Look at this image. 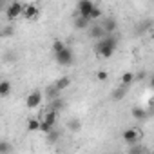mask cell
I'll list each match as a JSON object with an SVG mask.
<instances>
[{
    "mask_svg": "<svg viewBox=\"0 0 154 154\" xmlns=\"http://www.w3.org/2000/svg\"><path fill=\"white\" fill-rule=\"evenodd\" d=\"M27 129L29 131H40V120L38 118H31L27 122Z\"/></svg>",
    "mask_w": 154,
    "mask_h": 154,
    "instance_id": "obj_19",
    "label": "cell"
},
{
    "mask_svg": "<svg viewBox=\"0 0 154 154\" xmlns=\"http://www.w3.org/2000/svg\"><path fill=\"white\" fill-rule=\"evenodd\" d=\"M40 122H42V123H45V125H49V127H54V123H56V111L49 109V111L44 114V118H42Z\"/></svg>",
    "mask_w": 154,
    "mask_h": 154,
    "instance_id": "obj_9",
    "label": "cell"
},
{
    "mask_svg": "<svg viewBox=\"0 0 154 154\" xmlns=\"http://www.w3.org/2000/svg\"><path fill=\"white\" fill-rule=\"evenodd\" d=\"M87 18H89V20H100V18H102V9H100L98 6H93V9L89 11Z\"/></svg>",
    "mask_w": 154,
    "mask_h": 154,
    "instance_id": "obj_15",
    "label": "cell"
},
{
    "mask_svg": "<svg viewBox=\"0 0 154 154\" xmlns=\"http://www.w3.org/2000/svg\"><path fill=\"white\" fill-rule=\"evenodd\" d=\"M11 91H13V85H11V82H9V80H0V98L9 96V94H11Z\"/></svg>",
    "mask_w": 154,
    "mask_h": 154,
    "instance_id": "obj_10",
    "label": "cell"
},
{
    "mask_svg": "<svg viewBox=\"0 0 154 154\" xmlns=\"http://www.w3.org/2000/svg\"><path fill=\"white\" fill-rule=\"evenodd\" d=\"M65 47V44L62 42V40H54L53 42V53H58V51H62Z\"/></svg>",
    "mask_w": 154,
    "mask_h": 154,
    "instance_id": "obj_22",
    "label": "cell"
},
{
    "mask_svg": "<svg viewBox=\"0 0 154 154\" xmlns=\"http://www.w3.org/2000/svg\"><path fill=\"white\" fill-rule=\"evenodd\" d=\"M26 20H33V18H38L40 17V11L35 4H22V15Z\"/></svg>",
    "mask_w": 154,
    "mask_h": 154,
    "instance_id": "obj_2",
    "label": "cell"
},
{
    "mask_svg": "<svg viewBox=\"0 0 154 154\" xmlns=\"http://www.w3.org/2000/svg\"><path fill=\"white\" fill-rule=\"evenodd\" d=\"M134 78H136L134 72H123V74H122V85H123V87L131 85V84L134 82Z\"/></svg>",
    "mask_w": 154,
    "mask_h": 154,
    "instance_id": "obj_14",
    "label": "cell"
},
{
    "mask_svg": "<svg viewBox=\"0 0 154 154\" xmlns=\"http://www.w3.org/2000/svg\"><path fill=\"white\" fill-rule=\"evenodd\" d=\"M102 27H103L105 35H114V33H116L118 24H116V20H114V18H105V20L102 22Z\"/></svg>",
    "mask_w": 154,
    "mask_h": 154,
    "instance_id": "obj_8",
    "label": "cell"
},
{
    "mask_svg": "<svg viewBox=\"0 0 154 154\" xmlns=\"http://www.w3.org/2000/svg\"><path fill=\"white\" fill-rule=\"evenodd\" d=\"M4 8V0H0V9H2Z\"/></svg>",
    "mask_w": 154,
    "mask_h": 154,
    "instance_id": "obj_25",
    "label": "cell"
},
{
    "mask_svg": "<svg viewBox=\"0 0 154 154\" xmlns=\"http://www.w3.org/2000/svg\"><path fill=\"white\" fill-rule=\"evenodd\" d=\"M122 138H123L127 143H136V141H140V138H141V131H138L136 127H129V129H125V131L122 132Z\"/></svg>",
    "mask_w": 154,
    "mask_h": 154,
    "instance_id": "obj_4",
    "label": "cell"
},
{
    "mask_svg": "<svg viewBox=\"0 0 154 154\" xmlns=\"http://www.w3.org/2000/svg\"><path fill=\"white\" fill-rule=\"evenodd\" d=\"M71 85V78L69 76H62V78H58L56 82H54V89L56 91H63V89H67Z\"/></svg>",
    "mask_w": 154,
    "mask_h": 154,
    "instance_id": "obj_12",
    "label": "cell"
},
{
    "mask_svg": "<svg viewBox=\"0 0 154 154\" xmlns=\"http://www.w3.org/2000/svg\"><path fill=\"white\" fill-rule=\"evenodd\" d=\"M13 150V145L9 143V141H0V154H6V152H11Z\"/></svg>",
    "mask_w": 154,
    "mask_h": 154,
    "instance_id": "obj_20",
    "label": "cell"
},
{
    "mask_svg": "<svg viewBox=\"0 0 154 154\" xmlns=\"http://www.w3.org/2000/svg\"><path fill=\"white\" fill-rule=\"evenodd\" d=\"M51 109H53V111H56V112H58V111H62V109H63V100H62V98H58V96H53V105H51Z\"/></svg>",
    "mask_w": 154,
    "mask_h": 154,
    "instance_id": "obj_16",
    "label": "cell"
},
{
    "mask_svg": "<svg viewBox=\"0 0 154 154\" xmlns=\"http://www.w3.org/2000/svg\"><path fill=\"white\" fill-rule=\"evenodd\" d=\"M132 116L141 122V120L147 118V111H143V109H140V107H134V109H132Z\"/></svg>",
    "mask_w": 154,
    "mask_h": 154,
    "instance_id": "obj_17",
    "label": "cell"
},
{
    "mask_svg": "<svg viewBox=\"0 0 154 154\" xmlns=\"http://www.w3.org/2000/svg\"><path fill=\"white\" fill-rule=\"evenodd\" d=\"M20 15H22V4L15 0V2H11V4L8 6V9H6V17H8L9 20H17Z\"/></svg>",
    "mask_w": 154,
    "mask_h": 154,
    "instance_id": "obj_5",
    "label": "cell"
},
{
    "mask_svg": "<svg viewBox=\"0 0 154 154\" xmlns=\"http://www.w3.org/2000/svg\"><path fill=\"white\" fill-rule=\"evenodd\" d=\"M89 33H91L93 38H102V36H105V31H103L102 24H93V26L89 27Z\"/></svg>",
    "mask_w": 154,
    "mask_h": 154,
    "instance_id": "obj_11",
    "label": "cell"
},
{
    "mask_svg": "<svg viewBox=\"0 0 154 154\" xmlns=\"http://www.w3.org/2000/svg\"><path fill=\"white\" fill-rule=\"evenodd\" d=\"M4 35H13V29H11V27H6V29L2 31V36H4Z\"/></svg>",
    "mask_w": 154,
    "mask_h": 154,
    "instance_id": "obj_24",
    "label": "cell"
},
{
    "mask_svg": "<svg viewBox=\"0 0 154 154\" xmlns=\"http://www.w3.org/2000/svg\"><path fill=\"white\" fill-rule=\"evenodd\" d=\"M96 80L98 82H107L109 80V72L107 71H98L96 72Z\"/></svg>",
    "mask_w": 154,
    "mask_h": 154,
    "instance_id": "obj_21",
    "label": "cell"
},
{
    "mask_svg": "<svg viewBox=\"0 0 154 154\" xmlns=\"http://www.w3.org/2000/svg\"><path fill=\"white\" fill-rule=\"evenodd\" d=\"M123 91H125V87H123V85H122L120 89H116V91H114V100H120V98H122V94H123Z\"/></svg>",
    "mask_w": 154,
    "mask_h": 154,
    "instance_id": "obj_23",
    "label": "cell"
},
{
    "mask_svg": "<svg viewBox=\"0 0 154 154\" xmlns=\"http://www.w3.org/2000/svg\"><path fill=\"white\" fill-rule=\"evenodd\" d=\"M93 0H80L78 2V13H80V17H85L87 18V15H89V11L93 9Z\"/></svg>",
    "mask_w": 154,
    "mask_h": 154,
    "instance_id": "obj_7",
    "label": "cell"
},
{
    "mask_svg": "<svg viewBox=\"0 0 154 154\" xmlns=\"http://www.w3.org/2000/svg\"><path fill=\"white\" fill-rule=\"evenodd\" d=\"M40 103H42V93H40V91H33V93H29V96H27V100H26L27 109H36Z\"/></svg>",
    "mask_w": 154,
    "mask_h": 154,
    "instance_id": "obj_6",
    "label": "cell"
},
{
    "mask_svg": "<svg viewBox=\"0 0 154 154\" xmlns=\"http://www.w3.org/2000/svg\"><path fill=\"white\" fill-rule=\"evenodd\" d=\"M67 129L72 131V132L80 131V129H82V120H80V118H71V120L67 122Z\"/></svg>",
    "mask_w": 154,
    "mask_h": 154,
    "instance_id": "obj_13",
    "label": "cell"
},
{
    "mask_svg": "<svg viewBox=\"0 0 154 154\" xmlns=\"http://www.w3.org/2000/svg\"><path fill=\"white\" fill-rule=\"evenodd\" d=\"M54 56H56V60H58V63H62V65H71L72 63V53H71V49L65 45L62 51H58V53H54Z\"/></svg>",
    "mask_w": 154,
    "mask_h": 154,
    "instance_id": "obj_3",
    "label": "cell"
},
{
    "mask_svg": "<svg viewBox=\"0 0 154 154\" xmlns=\"http://www.w3.org/2000/svg\"><path fill=\"white\" fill-rule=\"evenodd\" d=\"M89 18H85V17H80V18H76V27L78 29H87L89 27Z\"/></svg>",
    "mask_w": 154,
    "mask_h": 154,
    "instance_id": "obj_18",
    "label": "cell"
},
{
    "mask_svg": "<svg viewBox=\"0 0 154 154\" xmlns=\"http://www.w3.org/2000/svg\"><path fill=\"white\" fill-rule=\"evenodd\" d=\"M116 45H118V42H116L114 35H105V36L98 38V42L94 45V51L100 58H111L116 51Z\"/></svg>",
    "mask_w": 154,
    "mask_h": 154,
    "instance_id": "obj_1",
    "label": "cell"
}]
</instances>
